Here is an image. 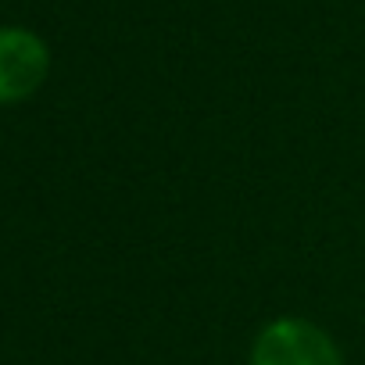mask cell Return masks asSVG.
Here are the masks:
<instances>
[{
	"label": "cell",
	"instance_id": "1",
	"mask_svg": "<svg viewBox=\"0 0 365 365\" xmlns=\"http://www.w3.org/2000/svg\"><path fill=\"white\" fill-rule=\"evenodd\" d=\"M251 365H344L333 336L308 319H276L269 322L255 347Z\"/></svg>",
	"mask_w": 365,
	"mask_h": 365
},
{
	"label": "cell",
	"instance_id": "2",
	"mask_svg": "<svg viewBox=\"0 0 365 365\" xmlns=\"http://www.w3.org/2000/svg\"><path fill=\"white\" fill-rule=\"evenodd\" d=\"M47 43L29 29H0V104L26 101L47 79Z\"/></svg>",
	"mask_w": 365,
	"mask_h": 365
}]
</instances>
